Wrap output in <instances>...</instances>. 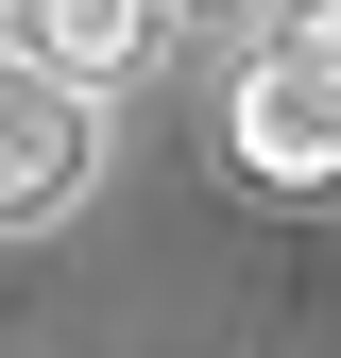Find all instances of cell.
I'll list each match as a JSON object with an SVG mask.
<instances>
[{
    "label": "cell",
    "mask_w": 341,
    "mask_h": 358,
    "mask_svg": "<svg viewBox=\"0 0 341 358\" xmlns=\"http://www.w3.org/2000/svg\"><path fill=\"white\" fill-rule=\"evenodd\" d=\"M222 137H239V171H273V188H324V171H341V34L324 17H290L273 52L239 69V120H222Z\"/></svg>",
    "instance_id": "obj_1"
},
{
    "label": "cell",
    "mask_w": 341,
    "mask_h": 358,
    "mask_svg": "<svg viewBox=\"0 0 341 358\" xmlns=\"http://www.w3.org/2000/svg\"><path fill=\"white\" fill-rule=\"evenodd\" d=\"M85 171H103V120H85V85H52V69H17V52H0V222L85 205Z\"/></svg>",
    "instance_id": "obj_2"
},
{
    "label": "cell",
    "mask_w": 341,
    "mask_h": 358,
    "mask_svg": "<svg viewBox=\"0 0 341 358\" xmlns=\"http://www.w3.org/2000/svg\"><path fill=\"white\" fill-rule=\"evenodd\" d=\"M154 52V0H17V69H52V85H119Z\"/></svg>",
    "instance_id": "obj_3"
}]
</instances>
